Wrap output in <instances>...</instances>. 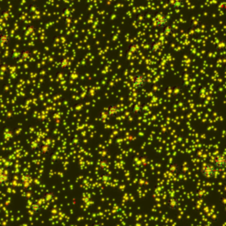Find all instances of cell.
<instances>
[{
    "label": "cell",
    "instance_id": "1",
    "mask_svg": "<svg viewBox=\"0 0 226 226\" xmlns=\"http://www.w3.org/2000/svg\"><path fill=\"white\" fill-rule=\"evenodd\" d=\"M200 173L206 179H212L216 176V168L214 166V165L206 164L202 166V168L200 170Z\"/></svg>",
    "mask_w": 226,
    "mask_h": 226
},
{
    "label": "cell",
    "instance_id": "2",
    "mask_svg": "<svg viewBox=\"0 0 226 226\" xmlns=\"http://www.w3.org/2000/svg\"><path fill=\"white\" fill-rule=\"evenodd\" d=\"M213 165L216 169L223 170L226 168V157L224 155H217L214 158Z\"/></svg>",
    "mask_w": 226,
    "mask_h": 226
},
{
    "label": "cell",
    "instance_id": "3",
    "mask_svg": "<svg viewBox=\"0 0 226 226\" xmlns=\"http://www.w3.org/2000/svg\"><path fill=\"white\" fill-rule=\"evenodd\" d=\"M133 84L135 87L137 88H142L146 84V78L144 77L142 74H138L134 76L133 80Z\"/></svg>",
    "mask_w": 226,
    "mask_h": 226
},
{
    "label": "cell",
    "instance_id": "4",
    "mask_svg": "<svg viewBox=\"0 0 226 226\" xmlns=\"http://www.w3.org/2000/svg\"><path fill=\"white\" fill-rule=\"evenodd\" d=\"M118 112V107L116 106V105H111L110 107H108V109L106 110V116L108 117V118H113V117H115Z\"/></svg>",
    "mask_w": 226,
    "mask_h": 226
},
{
    "label": "cell",
    "instance_id": "5",
    "mask_svg": "<svg viewBox=\"0 0 226 226\" xmlns=\"http://www.w3.org/2000/svg\"><path fill=\"white\" fill-rule=\"evenodd\" d=\"M7 182V175L3 170H0V185H4Z\"/></svg>",
    "mask_w": 226,
    "mask_h": 226
},
{
    "label": "cell",
    "instance_id": "6",
    "mask_svg": "<svg viewBox=\"0 0 226 226\" xmlns=\"http://www.w3.org/2000/svg\"><path fill=\"white\" fill-rule=\"evenodd\" d=\"M31 209L34 213H38L39 211H41V207L38 205V204H33L31 207Z\"/></svg>",
    "mask_w": 226,
    "mask_h": 226
}]
</instances>
